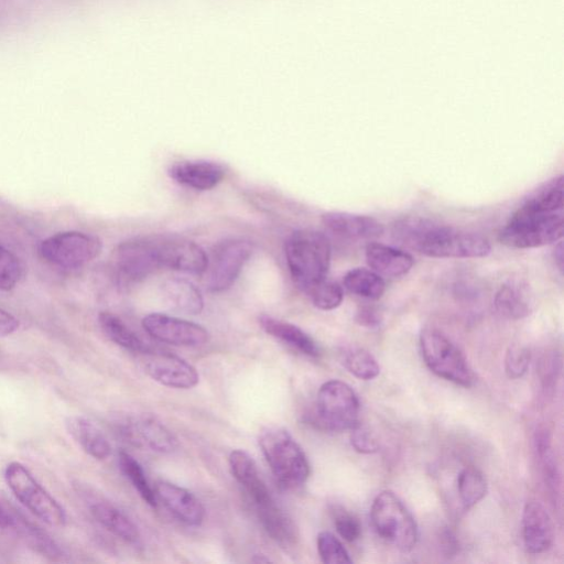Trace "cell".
Masks as SVG:
<instances>
[{"label":"cell","mask_w":564,"mask_h":564,"mask_svg":"<svg viewBox=\"0 0 564 564\" xmlns=\"http://www.w3.org/2000/svg\"><path fill=\"white\" fill-rule=\"evenodd\" d=\"M332 248L321 231L300 229L285 243V258L294 282L306 292L326 279L330 265Z\"/></svg>","instance_id":"3"},{"label":"cell","mask_w":564,"mask_h":564,"mask_svg":"<svg viewBox=\"0 0 564 564\" xmlns=\"http://www.w3.org/2000/svg\"><path fill=\"white\" fill-rule=\"evenodd\" d=\"M25 542L46 557L56 560L62 557L63 552L58 545L45 532L30 523L24 518L14 516L13 527Z\"/></svg>","instance_id":"31"},{"label":"cell","mask_w":564,"mask_h":564,"mask_svg":"<svg viewBox=\"0 0 564 564\" xmlns=\"http://www.w3.org/2000/svg\"><path fill=\"white\" fill-rule=\"evenodd\" d=\"M259 445L276 481L285 489L302 486L310 476L305 453L292 435L281 427H269L259 437Z\"/></svg>","instance_id":"4"},{"label":"cell","mask_w":564,"mask_h":564,"mask_svg":"<svg viewBox=\"0 0 564 564\" xmlns=\"http://www.w3.org/2000/svg\"><path fill=\"white\" fill-rule=\"evenodd\" d=\"M18 328L19 321L7 311L0 308V337L8 336L14 333Z\"/></svg>","instance_id":"40"},{"label":"cell","mask_w":564,"mask_h":564,"mask_svg":"<svg viewBox=\"0 0 564 564\" xmlns=\"http://www.w3.org/2000/svg\"><path fill=\"white\" fill-rule=\"evenodd\" d=\"M497 313L508 319L527 317L532 310V299L528 286L518 280L503 283L494 299Z\"/></svg>","instance_id":"22"},{"label":"cell","mask_w":564,"mask_h":564,"mask_svg":"<svg viewBox=\"0 0 564 564\" xmlns=\"http://www.w3.org/2000/svg\"><path fill=\"white\" fill-rule=\"evenodd\" d=\"M370 519L375 531L398 550L409 552L415 546V520L391 490H383L376 496L370 508Z\"/></svg>","instance_id":"5"},{"label":"cell","mask_w":564,"mask_h":564,"mask_svg":"<svg viewBox=\"0 0 564 564\" xmlns=\"http://www.w3.org/2000/svg\"><path fill=\"white\" fill-rule=\"evenodd\" d=\"M343 284L351 294L367 300H378L386 291L383 278L366 268L349 270L343 279Z\"/></svg>","instance_id":"28"},{"label":"cell","mask_w":564,"mask_h":564,"mask_svg":"<svg viewBox=\"0 0 564 564\" xmlns=\"http://www.w3.org/2000/svg\"><path fill=\"white\" fill-rule=\"evenodd\" d=\"M141 364L145 373L154 381L174 389H189L197 384L196 369L171 352L149 348L142 352Z\"/></svg>","instance_id":"12"},{"label":"cell","mask_w":564,"mask_h":564,"mask_svg":"<svg viewBox=\"0 0 564 564\" xmlns=\"http://www.w3.org/2000/svg\"><path fill=\"white\" fill-rule=\"evenodd\" d=\"M522 536L528 552L539 554L547 551L554 540L553 521L544 506L528 501L522 512Z\"/></svg>","instance_id":"17"},{"label":"cell","mask_w":564,"mask_h":564,"mask_svg":"<svg viewBox=\"0 0 564 564\" xmlns=\"http://www.w3.org/2000/svg\"><path fill=\"white\" fill-rule=\"evenodd\" d=\"M117 279L138 282L161 269L155 236L138 237L117 246L112 257Z\"/></svg>","instance_id":"10"},{"label":"cell","mask_w":564,"mask_h":564,"mask_svg":"<svg viewBox=\"0 0 564 564\" xmlns=\"http://www.w3.org/2000/svg\"><path fill=\"white\" fill-rule=\"evenodd\" d=\"M530 351L523 346H512L508 349L505 359L506 373L511 379L522 377L530 365Z\"/></svg>","instance_id":"37"},{"label":"cell","mask_w":564,"mask_h":564,"mask_svg":"<svg viewBox=\"0 0 564 564\" xmlns=\"http://www.w3.org/2000/svg\"><path fill=\"white\" fill-rule=\"evenodd\" d=\"M259 323L263 330L272 337L297 349L310 357L319 356V348L316 341L299 326L289 322L262 315Z\"/></svg>","instance_id":"25"},{"label":"cell","mask_w":564,"mask_h":564,"mask_svg":"<svg viewBox=\"0 0 564 564\" xmlns=\"http://www.w3.org/2000/svg\"><path fill=\"white\" fill-rule=\"evenodd\" d=\"M564 234V177L539 186L510 216L499 231V241L514 249L557 242Z\"/></svg>","instance_id":"1"},{"label":"cell","mask_w":564,"mask_h":564,"mask_svg":"<svg viewBox=\"0 0 564 564\" xmlns=\"http://www.w3.org/2000/svg\"><path fill=\"white\" fill-rule=\"evenodd\" d=\"M142 326L153 338L175 346L197 347L209 339L202 325L162 313L147 315Z\"/></svg>","instance_id":"13"},{"label":"cell","mask_w":564,"mask_h":564,"mask_svg":"<svg viewBox=\"0 0 564 564\" xmlns=\"http://www.w3.org/2000/svg\"><path fill=\"white\" fill-rule=\"evenodd\" d=\"M4 479L17 499L35 517L51 527L65 525L66 513L63 507L22 464L10 463L6 467Z\"/></svg>","instance_id":"7"},{"label":"cell","mask_w":564,"mask_h":564,"mask_svg":"<svg viewBox=\"0 0 564 564\" xmlns=\"http://www.w3.org/2000/svg\"><path fill=\"white\" fill-rule=\"evenodd\" d=\"M395 240L430 258H482L491 252L490 241L480 234L409 216L393 225Z\"/></svg>","instance_id":"2"},{"label":"cell","mask_w":564,"mask_h":564,"mask_svg":"<svg viewBox=\"0 0 564 564\" xmlns=\"http://www.w3.org/2000/svg\"><path fill=\"white\" fill-rule=\"evenodd\" d=\"M14 513L0 501V528L9 529L14 524Z\"/></svg>","instance_id":"42"},{"label":"cell","mask_w":564,"mask_h":564,"mask_svg":"<svg viewBox=\"0 0 564 564\" xmlns=\"http://www.w3.org/2000/svg\"><path fill=\"white\" fill-rule=\"evenodd\" d=\"M316 544L321 560L326 564H350L352 562L343 543L328 531L318 533Z\"/></svg>","instance_id":"35"},{"label":"cell","mask_w":564,"mask_h":564,"mask_svg":"<svg viewBox=\"0 0 564 564\" xmlns=\"http://www.w3.org/2000/svg\"><path fill=\"white\" fill-rule=\"evenodd\" d=\"M359 408L357 394L344 381H326L317 392V420L328 430L344 431L354 427L358 423Z\"/></svg>","instance_id":"8"},{"label":"cell","mask_w":564,"mask_h":564,"mask_svg":"<svg viewBox=\"0 0 564 564\" xmlns=\"http://www.w3.org/2000/svg\"><path fill=\"white\" fill-rule=\"evenodd\" d=\"M334 524L337 533L344 540L354 542L360 538L361 524L359 520L341 508L334 510Z\"/></svg>","instance_id":"38"},{"label":"cell","mask_w":564,"mask_h":564,"mask_svg":"<svg viewBox=\"0 0 564 564\" xmlns=\"http://www.w3.org/2000/svg\"><path fill=\"white\" fill-rule=\"evenodd\" d=\"M169 174L181 185L197 191H208L223 181L226 171L221 164L214 161L191 160L174 163Z\"/></svg>","instance_id":"19"},{"label":"cell","mask_w":564,"mask_h":564,"mask_svg":"<svg viewBox=\"0 0 564 564\" xmlns=\"http://www.w3.org/2000/svg\"><path fill=\"white\" fill-rule=\"evenodd\" d=\"M166 302L174 308L188 313L199 314L204 307V300L199 289L189 280L171 278L162 285Z\"/></svg>","instance_id":"27"},{"label":"cell","mask_w":564,"mask_h":564,"mask_svg":"<svg viewBox=\"0 0 564 564\" xmlns=\"http://www.w3.org/2000/svg\"><path fill=\"white\" fill-rule=\"evenodd\" d=\"M89 510L93 517L116 536L129 543L139 540L137 525L115 506L97 500L89 503Z\"/></svg>","instance_id":"26"},{"label":"cell","mask_w":564,"mask_h":564,"mask_svg":"<svg viewBox=\"0 0 564 564\" xmlns=\"http://www.w3.org/2000/svg\"><path fill=\"white\" fill-rule=\"evenodd\" d=\"M229 466L231 474L242 485L254 505L272 498L253 459L246 452L241 449L232 451L229 455Z\"/></svg>","instance_id":"23"},{"label":"cell","mask_w":564,"mask_h":564,"mask_svg":"<svg viewBox=\"0 0 564 564\" xmlns=\"http://www.w3.org/2000/svg\"><path fill=\"white\" fill-rule=\"evenodd\" d=\"M161 268L193 274L206 271L208 258L196 242L176 236H155Z\"/></svg>","instance_id":"15"},{"label":"cell","mask_w":564,"mask_h":564,"mask_svg":"<svg viewBox=\"0 0 564 564\" xmlns=\"http://www.w3.org/2000/svg\"><path fill=\"white\" fill-rule=\"evenodd\" d=\"M22 275L19 259L7 248L0 245V290H12Z\"/></svg>","instance_id":"36"},{"label":"cell","mask_w":564,"mask_h":564,"mask_svg":"<svg viewBox=\"0 0 564 564\" xmlns=\"http://www.w3.org/2000/svg\"><path fill=\"white\" fill-rule=\"evenodd\" d=\"M344 365L356 378L371 380L380 373L377 359L364 348L349 349L344 357Z\"/></svg>","instance_id":"33"},{"label":"cell","mask_w":564,"mask_h":564,"mask_svg":"<svg viewBox=\"0 0 564 564\" xmlns=\"http://www.w3.org/2000/svg\"><path fill=\"white\" fill-rule=\"evenodd\" d=\"M119 434L130 444L156 453H172L176 437L161 422L150 415L130 416L119 422Z\"/></svg>","instance_id":"14"},{"label":"cell","mask_w":564,"mask_h":564,"mask_svg":"<svg viewBox=\"0 0 564 564\" xmlns=\"http://www.w3.org/2000/svg\"><path fill=\"white\" fill-rule=\"evenodd\" d=\"M325 228L334 236L349 240H371L383 234V225L367 215L328 212L322 216Z\"/></svg>","instance_id":"16"},{"label":"cell","mask_w":564,"mask_h":564,"mask_svg":"<svg viewBox=\"0 0 564 564\" xmlns=\"http://www.w3.org/2000/svg\"><path fill=\"white\" fill-rule=\"evenodd\" d=\"M457 491L465 508L477 505L487 494V481L474 466L465 467L457 477Z\"/></svg>","instance_id":"30"},{"label":"cell","mask_w":564,"mask_h":564,"mask_svg":"<svg viewBox=\"0 0 564 564\" xmlns=\"http://www.w3.org/2000/svg\"><path fill=\"white\" fill-rule=\"evenodd\" d=\"M357 321L366 327H377L380 324V316L373 310L365 308L357 314Z\"/></svg>","instance_id":"41"},{"label":"cell","mask_w":564,"mask_h":564,"mask_svg":"<svg viewBox=\"0 0 564 564\" xmlns=\"http://www.w3.org/2000/svg\"><path fill=\"white\" fill-rule=\"evenodd\" d=\"M365 257L368 267L386 278L405 275L414 264V259L409 252L376 241L366 246Z\"/></svg>","instance_id":"20"},{"label":"cell","mask_w":564,"mask_h":564,"mask_svg":"<svg viewBox=\"0 0 564 564\" xmlns=\"http://www.w3.org/2000/svg\"><path fill=\"white\" fill-rule=\"evenodd\" d=\"M306 293L311 297L312 303L323 311H330L338 307L344 299L341 285L327 279L310 288Z\"/></svg>","instance_id":"34"},{"label":"cell","mask_w":564,"mask_h":564,"mask_svg":"<svg viewBox=\"0 0 564 564\" xmlns=\"http://www.w3.org/2000/svg\"><path fill=\"white\" fill-rule=\"evenodd\" d=\"M253 252V246L245 239H230L221 242L208 261L207 285L212 292L229 289L239 276Z\"/></svg>","instance_id":"11"},{"label":"cell","mask_w":564,"mask_h":564,"mask_svg":"<svg viewBox=\"0 0 564 564\" xmlns=\"http://www.w3.org/2000/svg\"><path fill=\"white\" fill-rule=\"evenodd\" d=\"M102 249L100 239L82 231H63L44 239L39 248L48 263L75 269L93 261Z\"/></svg>","instance_id":"9"},{"label":"cell","mask_w":564,"mask_h":564,"mask_svg":"<svg viewBox=\"0 0 564 564\" xmlns=\"http://www.w3.org/2000/svg\"><path fill=\"white\" fill-rule=\"evenodd\" d=\"M119 465L122 473L130 480L132 486L139 492L141 498L150 506H156V496L150 486L145 474L139 464L130 454L126 452L119 453Z\"/></svg>","instance_id":"32"},{"label":"cell","mask_w":564,"mask_h":564,"mask_svg":"<svg viewBox=\"0 0 564 564\" xmlns=\"http://www.w3.org/2000/svg\"><path fill=\"white\" fill-rule=\"evenodd\" d=\"M422 358L436 376L462 387H470L474 375L457 346L443 333L425 328L420 335Z\"/></svg>","instance_id":"6"},{"label":"cell","mask_w":564,"mask_h":564,"mask_svg":"<svg viewBox=\"0 0 564 564\" xmlns=\"http://www.w3.org/2000/svg\"><path fill=\"white\" fill-rule=\"evenodd\" d=\"M554 260L556 265L558 267L560 272H563V245L562 241H557V246L554 250Z\"/></svg>","instance_id":"43"},{"label":"cell","mask_w":564,"mask_h":564,"mask_svg":"<svg viewBox=\"0 0 564 564\" xmlns=\"http://www.w3.org/2000/svg\"><path fill=\"white\" fill-rule=\"evenodd\" d=\"M66 427L80 447L96 459H106L111 454V446L105 434L91 421L83 416H69Z\"/></svg>","instance_id":"24"},{"label":"cell","mask_w":564,"mask_h":564,"mask_svg":"<svg viewBox=\"0 0 564 564\" xmlns=\"http://www.w3.org/2000/svg\"><path fill=\"white\" fill-rule=\"evenodd\" d=\"M350 430V443L355 451L362 454H371L379 449L377 438L366 426L357 423Z\"/></svg>","instance_id":"39"},{"label":"cell","mask_w":564,"mask_h":564,"mask_svg":"<svg viewBox=\"0 0 564 564\" xmlns=\"http://www.w3.org/2000/svg\"><path fill=\"white\" fill-rule=\"evenodd\" d=\"M254 507L263 529L273 541L285 550L296 545V528L289 516L274 502L273 498L254 505Z\"/></svg>","instance_id":"21"},{"label":"cell","mask_w":564,"mask_h":564,"mask_svg":"<svg viewBox=\"0 0 564 564\" xmlns=\"http://www.w3.org/2000/svg\"><path fill=\"white\" fill-rule=\"evenodd\" d=\"M98 323L105 335L115 344L137 354L150 347L117 315L101 312Z\"/></svg>","instance_id":"29"},{"label":"cell","mask_w":564,"mask_h":564,"mask_svg":"<svg viewBox=\"0 0 564 564\" xmlns=\"http://www.w3.org/2000/svg\"><path fill=\"white\" fill-rule=\"evenodd\" d=\"M155 496L166 509L187 525H199L205 517L202 502L188 490L169 481H158Z\"/></svg>","instance_id":"18"}]
</instances>
